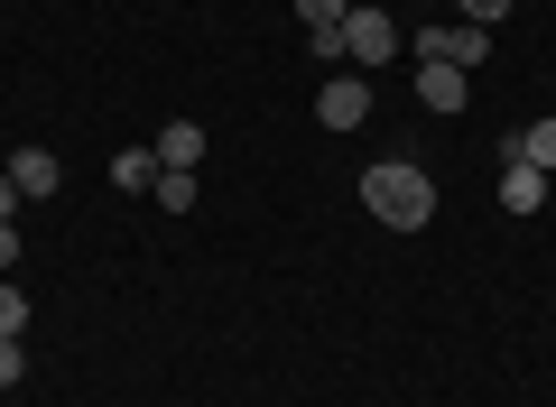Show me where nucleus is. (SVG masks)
I'll list each match as a JSON object with an SVG mask.
<instances>
[{"instance_id": "nucleus-2", "label": "nucleus", "mask_w": 556, "mask_h": 407, "mask_svg": "<svg viewBox=\"0 0 556 407\" xmlns=\"http://www.w3.org/2000/svg\"><path fill=\"white\" fill-rule=\"evenodd\" d=\"M417 56H427V65H464V75H473V65L492 56V28H473V20H445V28H417Z\"/></svg>"}, {"instance_id": "nucleus-17", "label": "nucleus", "mask_w": 556, "mask_h": 407, "mask_svg": "<svg viewBox=\"0 0 556 407\" xmlns=\"http://www.w3.org/2000/svg\"><path fill=\"white\" fill-rule=\"evenodd\" d=\"M20 204H28V194H20V186H10V176H0V222H10V214H20Z\"/></svg>"}, {"instance_id": "nucleus-3", "label": "nucleus", "mask_w": 556, "mask_h": 407, "mask_svg": "<svg viewBox=\"0 0 556 407\" xmlns=\"http://www.w3.org/2000/svg\"><path fill=\"white\" fill-rule=\"evenodd\" d=\"M343 56H353V65L399 56V28H390V10H343Z\"/></svg>"}, {"instance_id": "nucleus-11", "label": "nucleus", "mask_w": 556, "mask_h": 407, "mask_svg": "<svg viewBox=\"0 0 556 407\" xmlns=\"http://www.w3.org/2000/svg\"><path fill=\"white\" fill-rule=\"evenodd\" d=\"M159 204L186 214V204H195V167H159Z\"/></svg>"}, {"instance_id": "nucleus-14", "label": "nucleus", "mask_w": 556, "mask_h": 407, "mask_svg": "<svg viewBox=\"0 0 556 407\" xmlns=\"http://www.w3.org/2000/svg\"><path fill=\"white\" fill-rule=\"evenodd\" d=\"M343 10H353V0H298V20H306V28H334Z\"/></svg>"}, {"instance_id": "nucleus-5", "label": "nucleus", "mask_w": 556, "mask_h": 407, "mask_svg": "<svg viewBox=\"0 0 556 407\" xmlns=\"http://www.w3.org/2000/svg\"><path fill=\"white\" fill-rule=\"evenodd\" d=\"M417 102H427V112H464V65H427L417 56Z\"/></svg>"}, {"instance_id": "nucleus-4", "label": "nucleus", "mask_w": 556, "mask_h": 407, "mask_svg": "<svg viewBox=\"0 0 556 407\" xmlns=\"http://www.w3.org/2000/svg\"><path fill=\"white\" fill-rule=\"evenodd\" d=\"M316 120H325V130H362V120H371V84H362V75L325 84V93H316Z\"/></svg>"}, {"instance_id": "nucleus-6", "label": "nucleus", "mask_w": 556, "mask_h": 407, "mask_svg": "<svg viewBox=\"0 0 556 407\" xmlns=\"http://www.w3.org/2000/svg\"><path fill=\"white\" fill-rule=\"evenodd\" d=\"M501 204H510V214H538V204H547V176L519 167V157H501Z\"/></svg>"}, {"instance_id": "nucleus-13", "label": "nucleus", "mask_w": 556, "mask_h": 407, "mask_svg": "<svg viewBox=\"0 0 556 407\" xmlns=\"http://www.w3.org/2000/svg\"><path fill=\"white\" fill-rule=\"evenodd\" d=\"M455 10H464L473 28H501V20H510V0H455Z\"/></svg>"}, {"instance_id": "nucleus-8", "label": "nucleus", "mask_w": 556, "mask_h": 407, "mask_svg": "<svg viewBox=\"0 0 556 407\" xmlns=\"http://www.w3.org/2000/svg\"><path fill=\"white\" fill-rule=\"evenodd\" d=\"M112 186L121 194H159V149H121L112 157Z\"/></svg>"}, {"instance_id": "nucleus-7", "label": "nucleus", "mask_w": 556, "mask_h": 407, "mask_svg": "<svg viewBox=\"0 0 556 407\" xmlns=\"http://www.w3.org/2000/svg\"><path fill=\"white\" fill-rule=\"evenodd\" d=\"M56 149H20V157H10V186H20V194H56Z\"/></svg>"}, {"instance_id": "nucleus-18", "label": "nucleus", "mask_w": 556, "mask_h": 407, "mask_svg": "<svg viewBox=\"0 0 556 407\" xmlns=\"http://www.w3.org/2000/svg\"><path fill=\"white\" fill-rule=\"evenodd\" d=\"M417 10H445V0H417Z\"/></svg>"}, {"instance_id": "nucleus-16", "label": "nucleus", "mask_w": 556, "mask_h": 407, "mask_svg": "<svg viewBox=\"0 0 556 407\" xmlns=\"http://www.w3.org/2000/svg\"><path fill=\"white\" fill-rule=\"evenodd\" d=\"M0 269H20V232L10 222H0Z\"/></svg>"}, {"instance_id": "nucleus-9", "label": "nucleus", "mask_w": 556, "mask_h": 407, "mask_svg": "<svg viewBox=\"0 0 556 407\" xmlns=\"http://www.w3.org/2000/svg\"><path fill=\"white\" fill-rule=\"evenodd\" d=\"M159 167H204V130L195 120H167L159 130Z\"/></svg>"}, {"instance_id": "nucleus-10", "label": "nucleus", "mask_w": 556, "mask_h": 407, "mask_svg": "<svg viewBox=\"0 0 556 407\" xmlns=\"http://www.w3.org/2000/svg\"><path fill=\"white\" fill-rule=\"evenodd\" d=\"M501 157H519V167H538V176H547V167H556V120H529V130H519Z\"/></svg>"}, {"instance_id": "nucleus-1", "label": "nucleus", "mask_w": 556, "mask_h": 407, "mask_svg": "<svg viewBox=\"0 0 556 407\" xmlns=\"http://www.w3.org/2000/svg\"><path fill=\"white\" fill-rule=\"evenodd\" d=\"M362 204H371V222H390V232H427L437 186H427V167H408V157H380V167H362Z\"/></svg>"}, {"instance_id": "nucleus-15", "label": "nucleus", "mask_w": 556, "mask_h": 407, "mask_svg": "<svg viewBox=\"0 0 556 407\" xmlns=\"http://www.w3.org/2000/svg\"><path fill=\"white\" fill-rule=\"evenodd\" d=\"M20 370H28V352H20V343H0V389H20Z\"/></svg>"}, {"instance_id": "nucleus-12", "label": "nucleus", "mask_w": 556, "mask_h": 407, "mask_svg": "<svg viewBox=\"0 0 556 407\" xmlns=\"http://www.w3.org/2000/svg\"><path fill=\"white\" fill-rule=\"evenodd\" d=\"M20 333H28V296L0 278V343H20Z\"/></svg>"}]
</instances>
